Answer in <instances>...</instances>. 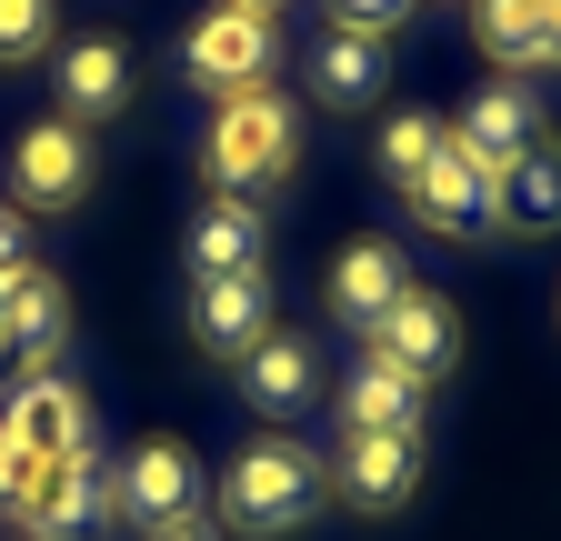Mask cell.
Returning <instances> with one entry per match:
<instances>
[{"instance_id":"cell-1","label":"cell","mask_w":561,"mask_h":541,"mask_svg":"<svg viewBox=\"0 0 561 541\" xmlns=\"http://www.w3.org/2000/svg\"><path fill=\"white\" fill-rule=\"evenodd\" d=\"M331 492V461L291 431H271V441H241L231 471H221V521L251 531V541H280V531H301Z\"/></svg>"},{"instance_id":"cell-2","label":"cell","mask_w":561,"mask_h":541,"mask_svg":"<svg viewBox=\"0 0 561 541\" xmlns=\"http://www.w3.org/2000/svg\"><path fill=\"white\" fill-rule=\"evenodd\" d=\"M291 151H301V111L280 101V91H241V101H221L210 111V141H201V161H210V181L221 191H271L280 171H291Z\"/></svg>"},{"instance_id":"cell-3","label":"cell","mask_w":561,"mask_h":541,"mask_svg":"<svg viewBox=\"0 0 561 541\" xmlns=\"http://www.w3.org/2000/svg\"><path fill=\"white\" fill-rule=\"evenodd\" d=\"M271 60H280V31H271V11H251V0H221V11H201V21H191V41H181V71H191L210 101L271 91Z\"/></svg>"},{"instance_id":"cell-4","label":"cell","mask_w":561,"mask_h":541,"mask_svg":"<svg viewBox=\"0 0 561 541\" xmlns=\"http://www.w3.org/2000/svg\"><path fill=\"white\" fill-rule=\"evenodd\" d=\"M371 361H391L401 381H421V391H432V381L461 361V311H451L442 291H421V281H411V291L371 321Z\"/></svg>"},{"instance_id":"cell-5","label":"cell","mask_w":561,"mask_h":541,"mask_svg":"<svg viewBox=\"0 0 561 541\" xmlns=\"http://www.w3.org/2000/svg\"><path fill=\"white\" fill-rule=\"evenodd\" d=\"M81 191H91L81 120H31L11 141V211H81Z\"/></svg>"},{"instance_id":"cell-6","label":"cell","mask_w":561,"mask_h":541,"mask_svg":"<svg viewBox=\"0 0 561 541\" xmlns=\"http://www.w3.org/2000/svg\"><path fill=\"white\" fill-rule=\"evenodd\" d=\"M60 342H70V301H60V281H50L41 261L0 270V361H11L21 381H41V371L60 361Z\"/></svg>"},{"instance_id":"cell-7","label":"cell","mask_w":561,"mask_h":541,"mask_svg":"<svg viewBox=\"0 0 561 541\" xmlns=\"http://www.w3.org/2000/svg\"><path fill=\"white\" fill-rule=\"evenodd\" d=\"M111 502H121V521H140V531L201 521V461H191V441H140V451L111 471Z\"/></svg>"},{"instance_id":"cell-8","label":"cell","mask_w":561,"mask_h":541,"mask_svg":"<svg viewBox=\"0 0 561 541\" xmlns=\"http://www.w3.org/2000/svg\"><path fill=\"white\" fill-rule=\"evenodd\" d=\"M101 521H121V502H111V471H101L91 451L41 461V482H31V502H21V531H31V541H91Z\"/></svg>"},{"instance_id":"cell-9","label":"cell","mask_w":561,"mask_h":541,"mask_svg":"<svg viewBox=\"0 0 561 541\" xmlns=\"http://www.w3.org/2000/svg\"><path fill=\"white\" fill-rule=\"evenodd\" d=\"M331 492H341L351 511H401V502L421 492V431H341Z\"/></svg>"},{"instance_id":"cell-10","label":"cell","mask_w":561,"mask_h":541,"mask_svg":"<svg viewBox=\"0 0 561 541\" xmlns=\"http://www.w3.org/2000/svg\"><path fill=\"white\" fill-rule=\"evenodd\" d=\"M0 431H11L31 461H70V451H91V401H81V381H60V371L11 381V401H0Z\"/></svg>"},{"instance_id":"cell-11","label":"cell","mask_w":561,"mask_h":541,"mask_svg":"<svg viewBox=\"0 0 561 541\" xmlns=\"http://www.w3.org/2000/svg\"><path fill=\"white\" fill-rule=\"evenodd\" d=\"M531 141H551V120H541V101L522 81H481L461 101V120H451V151H471L481 171H512Z\"/></svg>"},{"instance_id":"cell-12","label":"cell","mask_w":561,"mask_h":541,"mask_svg":"<svg viewBox=\"0 0 561 541\" xmlns=\"http://www.w3.org/2000/svg\"><path fill=\"white\" fill-rule=\"evenodd\" d=\"M271 331V270H231V281H201L191 291V342L210 361H241Z\"/></svg>"},{"instance_id":"cell-13","label":"cell","mask_w":561,"mask_h":541,"mask_svg":"<svg viewBox=\"0 0 561 541\" xmlns=\"http://www.w3.org/2000/svg\"><path fill=\"white\" fill-rule=\"evenodd\" d=\"M181 261H191V281H231V270H261V211H251L241 191H210L201 211H191Z\"/></svg>"},{"instance_id":"cell-14","label":"cell","mask_w":561,"mask_h":541,"mask_svg":"<svg viewBox=\"0 0 561 541\" xmlns=\"http://www.w3.org/2000/svg\"><path fill=\"white\" fill-rule=\"evenodd\" d=\"M321 391V352L301 342V331H261V342L241 352V401H251V412H301V401Z\"/></svg>"},{"instance_id":"cell-15","label":"cell","mask_w":561,"mask_h":541,"mask_svg":"<svg viewBox=\"0 0 561 541\" xmlns=\"http://www.w3.org/2000/svg\"><path fill=\"white\" fill-rule=\"evenodd\" d=\"M411 291V261H401V241H351L341 261H331V311L351 321V331H371L391 301Z\"/></svg>"},{"instance_id":"cell-16","label":"cell","mask_w":561,"mask_h":541,"mask_svg":"<svg viewBox=\"0 0 561 541\" xmlns=\"http://www.w3.org/2000/svg\"><path fill=\"white\" fill-rule=\"evenodd\" d=\"M411 221H432V231H451V241H461V231H481V221H491V171H481L471 151H451V141H442V161L411 181Z\"/></svg>"},{"instance_id":"cell-17","label":"cell","mask_w":561,"mask_h":541,"mask_svg":"<svg viewBox=\"0 0 561 541\" xmlns=\"http://www.w3.org/2000/svg\"><path fill=\"white\" fill-rule=\"evenodd\" d=\"M491 221L502 231H561V141H531L512 171H491Z\"/></svg>"},{"instance_id":"cell-18","label":"cell","mask_w":561,"mask_h":541,"mask_svg":"<svg viewBox=\"0 0 561 541\" xmlns=\"http://www.w3.org/2000/svg\"><path fill=\"white\" fill-rule=\"evenodd\" d=\"M121 101H130V50H121L111 31L70 41V50H60V120H111Z\"/></svg>"},{"instance_id":"cell-19","label":"cell","mask_w":561,"mask_h":541,"mask_svg":"<svg viewBox=\"0 0 561 541\" xmlns=\"http://www.w3.org/2000/svg\"><path fill=\"white\" fill-rule=\"evenodd\" d=\"M381 41L371 31H321V50H311V91L331 101V111H362V101H381Z\"/></svg>"},{"instance_id":"cell-20","label":"cell","mask_w":561,"mask_h":541,"mask_svg":"<svg viewBox=\"0 0 561 541\" xmlns=\"http://www.w3.org/2000/svg\"><path fill=\"white\" fill-rule=\"evenodd\" d=\"M341 431H421V381H401L391 361H362L341 381Z\"/></svg>"},{"instance_id":"cell-21","label":"cell","mask_w":561,"mask_h":541,"mask_svg":"<svg viewBox=\"0 0 561 541\" xmlns=\"http://www.w3.org/2000/svg\"><path fill=\"white\" fill-rule=\"evenodd\" d=\"M471 31L491 60H512V71H551L541 50V0H471Z\"/></svg>"},{"instance_id":"cell-22","label":"cell","mask_w":561,"mask_h":541,"mask_svg":"<svg viewBox=\"0 0 561 541\" xmlns=\"http://www.w3.org/2000/svg\"><path fill=\"white\" fill-rule=\"evenodd\" d=\"M442 141H451V120H432V111H401V120H381V181H391V191H411L421 171L442 161Z\"/></svg>"},{"instance_id":"cell-23","label":"cell","mask_w":561,"mask_h":541,"mask_svg":"<svg viewBox=\"0 0 561 541\" xmlns=\"http://www.w3.org/2000/svg\"><path fill=\"white\" fill-rule=\"evenodd\" d=\"M60 41V0H0V71H21Z\"/></svg>"},{"instance_id":"cell-24","label":"cell","mask_w":561,"mask_h":541,"mask_svg":"<svg viewBox=\"0 0 561 541\" xmlns=\"http://www.w3.org/2000/svg\"><path fill=\"white\" fill-rule=\"evenodd\" d=\"M331 11V31H371V41H391L401 21H411V0H321Z\"/></svg>"},{"instance_id":"cell-25","label":"cell","mask_w":561,"mask_h":541,"mask_svg":"<svg viewBox=\"0 0 561 541\" xmlns=\"http://www.w3.org/2000/svg\"><path fill=\"white\" fill-rule=\"evenodd\" d=\"M31 482H41V461L0 431V521H21V502H31Z\"/></svg>"},{"instance_id":"cell-26","label":"cell","mask_w":561,"mask_h":541,"mask_svg":"<svg viewBox=\"0 0 561 541\" xmlns=\"http://www.w3.org/2000/svg\"><path fill=\"white\" fill-rule=\"evenodd\" d=\"M0 270H21V211L0 200Z\"/></svg>"},{"instance_id":"cell-27","label":"cell","mask_w":561,"mask_h":541,"mask_svg":"<svg viewBox=\"0 0 561 541\" xmlns=\"http://www.w3.org/2000/svg\"><path fill=\"white\" fill-rule=\"evenodd\" d=\"M541 50H551V71H561V0H541Z\"/></svg>"},{"instance_id":"cell-28","label":"cell","mask_w":561,"mask_h":541,"mask_svg":"<svg viewBox=\"0 0 561 541\" xmlns=\"http://www.w3.org/2000/svg\"><path fill=\"white\" fill-rule=\"evenodd\" d=\"M151 541H221L210 521H171V531H151Z\"/></svg>"},{"instance_id":"cell-29","label":"cell","mask_w":561,"mask_h":541,"mask_svg":"<svg viewBox=\"0 0 561 541\" xmlns=\"http://www.w3.org/2000/svg\"><path fill=\"white\" fill-rule=\"evenodd\" d=\"M251 11H271V0H251Z\"/></svg>"}]
</instances>
